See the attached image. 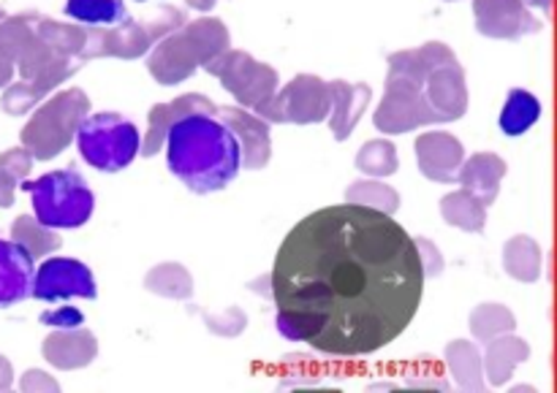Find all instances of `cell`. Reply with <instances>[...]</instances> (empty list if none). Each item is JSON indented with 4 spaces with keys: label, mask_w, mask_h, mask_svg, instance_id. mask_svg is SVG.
I'll use <instances>...</instances> for the list:
<instances>
[{
    "label": "cell",
    "mask_w": 557,
    "mask_h": 393,
    "mask_svg": "<svg viewBox=\"0 0 557 393\" xmlns=\"http://www.w3.org/2000/svg\"><path fill=\"white\" fill-rule=\"evenodd\" d=\"M424 271L411 233L357 204L324 206L288 231L270 275L288 342L337 358L370 356L411 326Z\"/></svg>",
    "instance_id": "obj_1"
},
{
    "label": "cell",
    "mask_w": 557,
    "mask_h": 393,
    "mask_svg": "<svg viewBox=\"0 0 557 393\" xmlns=\"http://www.w3.org/2000/svg\"><path fill=\"white\" fill-rule=\"evenodd\" d=\"M163 147L169 172L199 195L223 190L243 168L237 139L218 114H185L169 128Z\"/></svg>",
    "instance_id": "obj_2"
},
{
    "label": "cell",
    "mask_w": 557,
    "mask_h": 393,
    "mask_svg": "<svg viewBox=\"0 0 557 393\" xmlns=\"http://www.w3.org/2000/svg\"><path fill=\"white\" fill-rule=\"evenodd\" d=\"M22 188L30 193L33 217L54 231L85 226L96 210V195L90 185L74 168L47 172L36 182L22 179Z\"/></svg>",
    "instance_id": "obj_3"
},
{
    "label": "cell",
    "mask_w": 557,
    "mask_h": 393,
    "mask_svg": "<svg viewBox=\"0 0 557 393\" xmlns=\"http://www.w3.org/2000/svg\"><path fill=\"white\" fill-rule=\"evenodd\" d=\"M90 114V98L79 90L58 92L47 103H38L33 117L22 128V147L30 152L33 161H52L60 152L74 144L82 119Z\"/></svg>",
    "instance_id": "obj_4"
},
{
    "label": "cell",
    "mask_w": 557,
    "mask_h": 393,
    "mask_svg": "<svg viewBox=\"0 0 557 393\" xmlns=\"http://www.w3.org/2000/svg\"><path fill=\"white\" fill-rule=\"evenodd\" d=\"M82 161L96 172L114 174L136 161L141 147V134L128 117L114 112L87 114L74 136Z\"/></svg>",
    "instance_id": "obj_5"
},
{
    "label": "cell",
    "mask_w": 557,
    "mask_h": 393,
    "mask_svg": "<svg viewBox=\"0 0 557 393\" xmlns=\"http://www.w3.org/2000/svg\"><path fill=\"white\" fill-rule=\"evenodd\" d=\"M205 71L218 76L223 90L232 92L234 101L243 109H250V112H256L261 103L270 101L277 87H281V76H277L275 68L259 63V60L250 58L248 52H239V49H226Z\"/></svg>",
    "instance_id": "obj_6"
},
{
    "label": "cell",
    "mask_w": 557,
    "mask_h": 393,
    "mask_svg": "<svg viewBox=\"0 0 557 393\" xmlns=\"http://www.w3.org/2000/svg\"><path fill=\"white\" fill-rule=\"evenodd\" d=\"M267 123L315 125L330 117V85L313 74H299L286 87H277L270 101L256 109Z\"/></svg>",
    "instance_id": "obj_7"
},
{
    "label": "cell",
    "mask_w": 557,
    "mask_h": 393,
    "mask_svg": "<svg viewBox=\"0 0 557 393\" xmlns=\"http://www.w3.org/2000/svg\"><path fill=\"white\" fill-rule=\"evenodd\" d=\"M435 123H438V117L430 109L428 96H424V85L389 71L386 74L384 101L379 103V109L373 114L375 130H381L384 136H400Z\"/></svg>",
    "instance_id": "obj_8"
},
{
    "label": "cell",
    "mask_w": 557,
    "mask_h": 393,
    "mask_svg": "<svg viewBox=\"0 0 557 393\" xmlns=\"http://www.w3.org/2000/svg\"><path fill=\"white\" fill-rule=\"evenodd\" d=\"M30 296L44 304L71 302V299H96V277L76 258H47L33 271Z\"/></svg>",
    "instance_id": "obj_9"
},
{
    "label": "cell",
    "mask_w": 557,
    "mask_h": 393,
    "mask_svg": "<svg viewBox=\"0 0 557 393\" xmlns=\"http://www.w3.org/2000/svg\"><path fill=\"white\" fill-rule=\"evenodd\" d=\"M476 30L498 41H517L528 33L542 30V22L531 14L525 0H473Z\"/></svg>",
    "instance_id": "obj_10"
},
{
    "label": "cell",
    "mask_w": 557,
    "mask_h": 393,
    "mask_svg": "<svg viewBox=\"0 0 557 393\" xmlns=\"http://www.w3.org/2000/svg\"><path fill=\"white\" fill-rule=\"evenodd\" d=\"M218 117L226 123V128L232 130V136L239 144V157H243V166L250 172H259L270 163L272 157V136H270V123L261 119L259 114L250 112V109H218Z\"/></svg>",
    "instance_id": "obj_11"
},
{
    "label": "cell",
    "mask_w": 557,
    "mask_h": 393,
    "mask_svg": "<svg viewBox=\"0 0 557 393\" xmlns=\"http://www.w3.org/2000/svg\"><path fill=\"white\" fill-rule=\"evenodd\" d=\"M424 96H428V103L438 123L460 119L468 112V85L462 65L457 60H449V63L430 71V76L424 79Z\"/></svg>",
    "instance_id": "obj_12"
},
{
    "label": "cell",
    "mask_w": 557,
    "mask_h": 393,
    "mask_svg": "<svg viewBox=\"0 0 557 393\" xmlns=\"http://www.w3.org/2000/svg\"><path fill=\"white\" fill-rule=\"evenodd\" d=\"M462 161H466V150H462L460 139L446 130H428L417 139L419 172L430 182H457Z\"/></svg>",
    "instance_id": "obj_13"
},
{
    "label": "cell",
    "mask_w": 557,
    "mask_h": 393,
    "mask_svg": "<svg viewBox=\"0 0 557 393\" xmlns=\"http://www.w3.org/2000/svg\"><path fill=\"white\" fill-rule=\"evenodd\" d=\"M147 71H150L158 85H183L185 79H190L199 71V58L190 49L188 38L174 30L158 43H152L150 54H147Z\"/></svg>",
    "instance_id": "obj_14"
},
{
    "label": "cell",
    "mask_w": 557,
    "mask_h": 393,
    "mask_svg": "<svg viewBox=\"0 0 557 393\" xmlns=\"http://www.w3.org/2000/svg\"><path fill=\"white\" fill-rule=\"evenodd\" d=\"M190 112H207V114H218V106L210 101V98L199 96V92H190V96H180L169 103H158V106L150 109L147 114V130H145V141L139 147V155L152 157L163 150V141H166L169 128L177 123L180 117Z\"/></svg>",
    "instance_id": "obj_15"
},
{
    "label": "cell",
    "mask_w": 557,
    "mask_h": 393,
    "mask_svg": "<svg viewBox=\"0 0 557 393\" xmlns=\"http://www.w3.org/2000/svg\"><path fill=\"white\" fill-rule=\"evenodd\" d=\"M36 258L14 239H0V309L22 304L30 296Z\"/></svg>",
    "instance_id": "obj_16"
},
{
    "label": "cell",
    "mask_w": 557,
    "mask_h": 393,
    "mask_svg": "<svg viewBox=\"0 0 557 393\" xmlns=\"http://www.w3.org/2000/svg\"><path fill=\"white\" fill-rule=\"evenodd\" d=\"M41 353L49 367L74 372V369H85L96 362L98 340L82 326H76V329H52V334L44 340Z\"/></svg>",
    "instance_id": "obj_17"
},
{
    "label": "cell",
    "mask_w": 557,
    "mask_h": 393,
    "mask_svg": "<svg viewBox=\"0 0 557 393\" xmlns=\"http://www.w3.org/2000/svg\"><path fill=\"white\" fill-rule=\"evenodd\" d=\"M326 85H330V117H326V123H330L332 136L337 141L351 139L359 119L373 101V90L364 81L362 85H348V81L335 79L326 81Z\"/></svg>",
    "instance_id": "obj_18"
},
{
    "label": "cell",
    "mask_w": 557,
    "mask_h": 393,
    "mask_svg": "<svg viewBox=\"0 0 557 393\" xmlns=\"http://www.w3.org/2000/svg\"><path fill=\"white\" fill-rule=\"evenodd\" d=\"M79 68L82 65L76 63V60H69V63L47 71V74L36 76V79H22V81H16V85H5L0 106H3L5 114H14V117L33 112V109H36L38 103H41L44 98L54 90V87H60L63 81H69Z\"/></svg>",
    "instance_id": "obj_19"
},
{
    "label": "cell",
    "mask_w": 557,
    "mask_h": 393,
    "mask_svg": "<svg viewBox=\"0 0 557 393\" xmlns=\"http://www.w3.org/2000/svg\"><path fill=\"white\" fill-rule=\"evenodd\" d=\"M506 172L509 168H506L504 157L495 155V152H476V155L462 161L460 172H457V182L462 185V190L476 195L484 206H493Z\"/></svg>",
    "instance_id": "obj_20"
},
{
    "label": "cell",
    "mask_w": 557,
    "mask_h": 393,
    "mask_svg": "<svg viewBox=\"0 0 557 393\" xmlns=\"http://www.w3.org/2000/svg\"><path fill=\"white\" fill-rule=\"evenodd\" d=\"M531 358V347L525 340L515 334H500L487 342V351L482 356L484 367V383L490 385H506L515 378L517 367Z\"/></svg>",
    "instance_id": "obj_21"
},
{
    "label": "cell",
    "mask_w": 557,
    "mask_h": 393,
    "mask_svg": "<svg viewBox=\"0 0 557 393\" xmlns=\"http://www.w3.org/2000/svg\"><path fill=\"white\" fill-rule=\"evenodd\" d=\"M457 60L446 43L441 41H428L417 49H403V52L389 54V71L392 74H403L408 79L424 85V79L430 76V71H435L438 65Z\"/></svg>",
    "instance_id": "obj_22"
},
{
    "label": "cell",
    "mask_w": 557,
    "mask_h": 393,
    "mask_svg": "<svg viewBox=\"0 0 557 393\" xmlns=\"http://www.w3.org/2000/svg\"><path fill=\"white\" fill-rule=\"evenodd\" d=\"M180 33L188 38L190 49L199 58V68H207L212 60L221 58L226 49H232V36H228L226 25L215 16H199L194 22H185Z\"/></svg>",
    "instance_id": "obj_23"
},
{
    "label": "cell",
    "mask_w": 557,
    "mask_h": 393,
    "mask_svg": "<svg viewBox=\"0 0 557 393\" xmlns=\"http://www.w3.org/2000/svg\"><path fill=\"white\" fill-rule=\"evenodd\" d=\"M504 269L511 280L525 282V286H533V282L542 280L544 255L536 239L525 237V233L511 237L504 244Z\"/></svg>",
    "instance_id": "obj_24"
},
{
    "label": "cell",
    "mask_w": 557,
    "mask_h": 393,
    "mask_svg": "<svg viewBox=\"0 0 557 393\" xmlns=\"http://www.w3.org/2000/svg\"><path fill=\"white\" fill-rule=\"evenodd\" d=\"M36 36L47 43L49 49H54L58 54L71 60H79L82 52L87 47V27L79 22H58L49 20V16H38Z\"/></svg>",
    "instance_id": "obj_25"
},
{
    "label": "cell",
    "mask_w": 557,
    "mask_h": 393,
    "mask_svg": "<svg viewBox=\"0 0 557 393\" xmlns=\"http://www.w3.org/2000/svg\"><path fill=\"white\" fill-rule=\"evenodd\" d=\"M441 217H444L449 226L460 228L468 233H482L487 226V206L471 195L468 190H455V193H446L441 199Z\"/></svg>",
    "instance_id": "obj_26"
},
{
    "label": "cell",
    "mask_w": 557,
    "mask_h": 393,
    "mask_svg": "<svg viewBox=\"0 0 557 393\" xmlns=\"http://www.w3.org/2000/svg\"><path fill=\"white\" fill-rule=\"evenodd\" d=\"M446 364L455 378V383L462 391H484V367H482V353L473 342L455 340L446 347Z\"/></svg>",
    "instance_id": "obj_27"
},
{
    "label": "cell",
    "mask_w": 557,
    "mask_h": 393,
    "mask_svg": "<svg viewBox=\"0 0 557 393\" xmlns=\"http://www.w3.org/2000/svg\"><path fill=\"white\" fill-rule=\"evenodd\" d=\"M11 239L16 244H22L33 258H47V255L58 253L60 244H63V239H60V233L54 228L44 226L33 215L16 217L14 226H11Z\"/></svg>",
    "instance_id": "obj_28"
},
{
    "label": "cell",
    "mask_w": 557,
    "mask_h": 393,
    "mask_svg": "<svg viewBox=\"0 0 557 393\" xmlns=\"http://www.w3.org/2000/svg\"><path fill=\"white\" fill-rule=\"evenodd\" d=\"M539 117H542L539 98L528 90H511L500 109V130L506 136H522L539 123Z\"/></svg>",
    "instance_id": "obj_29"
},
{
    "label": "cell",
    "mask_w": 557,
    "mask_h": 393,
    "mask_svg": "<svg viewBox=\"0 0 557 393\" xmlns=\"http://www.w3.org/2000/svg\"><path fill=\"white\" fill-rule=\"evenodd\" d=\"M145 288L156 296L174 299V302H188L194 296V277L180 264H158L145 275Z\"/></svg>",
    "instance_id": "obj_30"
},
{
    "label": "cell",
    "mask_w": 557,
    "mask_h": 393,
    "mask_svg": "<svg viewBox=\"0 0 557 393\" xmlns=\"http://www.w3.org/2000/svg\"><path fill=\"white\" fill-rule=\"evenodd\" d=\"M346 204L364 206V210L381 212V215H395L400 210V195L395 188H389L381 179H357V182L348 185L346 190Z\"/></svg>",
    "instance_id": "obj_31"
},
{
    "label": "cell",
    "mask_w": 557,
    "mask_h": 393,
    "mask_svg": "<svg viewBox=\"0 0 557 393\" xmlns=\"http://www.w3.org/2000/svg\"><path fill=\"white\" fill-rule=\"evenodd\" d=\"M65 14L85 27H112L128 16L123 0H69Z\"/></svg>",
    "instance_id": "obj_32"
},
{
    "label": "cell",
    "mask_w": 557,
    "mask_h": 393,
    "mask_svg": "<svg viewBox=\"0 0 557 393\" xmlns=\"http://www.w3.org/2000/svg\"><path fill=\"white\" fill-rule=\"evenodd\" d=\"M517 326V318L515 313H511L509 307H504V304H479L476 309L471 313V318H468V329H471L473 340L484 342L487 345L490 340H495V337L500 334H511Z\"/></svg>",
    "instance_id": "obj_33"
},
{
    "label": "cell",
    "mask_w": 557,
    "mask_h": 393,
    "mask_svg": "<svg viewBox=\"0 0 557 393\" xmlns=\"http://www.w3.org/2000/svg\"><path fill=\"white\" fill-rule=\"evenodd\" d=\"M357 168L368 177L386 179L397 172L400 161H397V150L389 139H373L364 141L357 152Z\"/></svg>",
    "instance_id": "obj_34"
},
{
    "label": "cell",
    "mask_w": 557,
    "mask_h": 393,
    "mask_svg": "<svg viewBox=\"0 0 557 393\" xmlns=\"http://www.w3.org/2000/svg\"><path fill=\"white\" fill-rule=\"evenodd\" d=\"M38 14H20L11 20H0V52L9 54L16 63L22 52L36 41Z\"/></svg>",
    "instance_id": "obj_35"
},
{
    "label": "cell",
    "mask_w": 557,
    "mask_h": 393,
    "mask_svg": "<svg viewBox=\"0 0 557 393\" xmlns=\"http://www.w3.org/2000/svg\"><path fill=\"white\" fill-rule=\"evenodd\" d=\"M30 168H33V157L25 147H14V150H5L3 155H0V172H5L9 177H14L16 182L27 179Z\"/></svg>",
    "instance_id": "obj_36"
},
{
    "label": "cell",
    "mask_w": 557,
    "mask_h": 393,
    "mask_svg": "<svg viewBox=\"0 0 557 393\" xmlns=\"http://www.w3.org/2000/svg\"><path fill=\"white\" fill-rule=\"evenodd\" d=\"M413 244H417L419 261H422L424 280H428V277L441 275V269H444V255H441V250L435 248V244L430 242V239H424V237H413Z\"/></svg>",
    "instance_id": "obj_37"
},
{
    "label": "cell",
    "mask_w": 557,
    "mask_h": 393,
    "mask_svg": "<svg viewBox=\"0 0 557 393\" xmlns=\"http://www.w3.org/2000/svg\"><path fill=\"white\" fill-rule=\"evenodd\" d=\"M41 324L49 326V329H76V326L85 324V315L76 307H71V304H63L58 309H47L41 315Z\"/></svg>",
    "instance_id": "obj_38"
},
{
    "label": "cell",
    "mask_w": 557,
    "mask_h": 393,
    "mask_svg": "<svg viewBox=\"0 0 557 393\" xmlns=\"http://www.w3.org/2000/svg\"><path fill=\"white\" fill-rule=\"evenodd\" d=\"M22 391H60V383L41 369H27L20 380Z\"/></svg>",
    "instance_id": "obj_39"
},
{
    "label": "cell",
    "mask_w": 557,
    "mask_h": 393,
    "mask_svg": "<svg viewBox=\"0 0 557 393\" xmlns=\"http://www.w3.org/2000/svg\"><path fill=\"white\" fill-rule=\"evenodd\" d=\"M16 188H20V182L14 177H9L5 172H0V210H9L14 204Z\"/></svg>",
    "instance_id": "obj_40"
},
{
    "label": "cell",
    "mask_w": 557,
    "mask_h": 393,
    "mask_svg": "<svg viewBox=\"0 0 557 393\" xmlns=\"http://www.w3.org/2000/svg\"><path fill=\"white\" fill-rule=\"evenodd\" d=\"M11 76H14V60L0 52V87L11 85Z\"/></svg>",
    "instance_id": "obj_41"
},
{
    "label": "cell",
    "mask_w": 557,
    "mask_h": 393,
    "mask_svg": "<svg viewBox=\"0 0 557 393\" xmlns=\"http://www.w3.org/2000/svg\"><path fill=\"white\" fill-rule=\"evenodd\" d=\"M11 383H14V369H11V364L0 356V391L11 389Z\"/></svg>",
    "instance_id": "obj_42"
},
{
    "label": "cell",
    "mask_w": 557,
    "mask_h": 393,
    "mask_svg": "<svg viewBox=\"0 0 557 393\" xmlns=\"http://www.w3.org/2000/svg\"><path fill=\"white\" fill-rule=\"evenodd\" d=\"M215 3L218 0H188L190 9H196V11H210Z\"/></svg>",
    "instance_id": "obj_43"
},
{
    "label": "cell",
    "mask_w": 557,
    "mask_h": 393,
    "mask_svg": "<svg viewBox=\"0 0 557 393\" xmlns=\"http://www.w3.org/2000/svg\"><path fill=\"white\" fill-rule=\"evenodd\" d=\"M528 5H533V9H542V11H549V5H553V0H525Z\"/></svg>",
    "instance_id": "obj_44"
},
{
    "label": "cell",
    "mask_w": 557,
    "mask_h": 393,
    "mask_svg": "<svg viewBox=\"0 0 557 393\" xmlns=\"http://www.w3.org/2000/svg\"><path fill=\"white\" fill-rule=\"evenodd\" d=\"M0 20H5V14H3V9H0Z\"/></svg>",
    "instance_id": "obj_45"
},
{
    "label": "cell",
    "mask_w": 557,
    "mask_h": 393,
    "mask_svg": "<svg viewBox=\"0 0 557 393\" xmlns=\"http://www.w3.org/2000/svg\"><path fill=\"white\" fill-rule=\"evenodd\" d=\"M139 3H145V0H139Z\"/></svg>",
    "instance_id": "obj_46"
}]
</instances>
